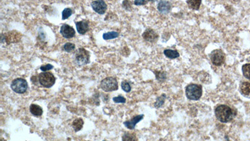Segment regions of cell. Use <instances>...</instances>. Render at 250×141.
<instances>
[{"label":"cell","instance_id":"d4e9b609","mask_svg":"<svg viewBox=\"0 0 250 141\" xmlns=\"http://www.w3.org/2000/svg\"><path fill=\"white\" fill-rule=\"evenodd\" d=\"M165 99H166V96H165L164 94L161 95L159 97H158L157 99H156V102L154 103V107L156 108H159V107H161L163 105Z\"/></svg>","mask_w":250,"mask_h":141},{"label":"cell","instance_id":"7402d4cb","mask_svg":"<svg viewBox=\"0 0 250 141\" xmlns=\"http://www.w3.org/2000/svg\"><path fill=\"white\" fill-rule=\"evenodd\" d=\"M242 72L245 77L250 80V63H247L243 65Z\"/></svg>","mask_w":250,"mask_h":141},{"label":"cell","instance_id":"e0dca14e","mask_svg":"<svg viewBox=\"0 0 250 141\" xmlns=\"http://www.w3.org/2000/svg\"><path fill=\"white\" fill-rule=\"evenodd\" d=\"M84 124V121L81 118H78L75 119L72 124V127L75 131V132L77 133L80 131L83 126Z\"/></svg>","mask_w":250,"mask_h":141},{"label":"cell","instance_id":"1f68e13d","mask_svg":"<svg viewBox=\"0 0 250 141\" xmlns=\"http://www.w3.org/2000/svg\"></svg>","mask_w":250,"mask_h":141},{"label":"cell","instance_id":"f1b7e54d","mask_svg":"<svg viewBox=\"0 0 250 141\" xmlns=\"http://www.w3.org/2000/svg\"><path fill=\"white\" fill-rule=\"evenodd\" d=\"M156 78L158 80H163L166 79V74L163 72H158L156 73Z\"/></svg>","mask_w":250,"mask_h":141},{"label":"cell","instance_id":"277c9868","mask_svg":"<svg viewBox=\"0 0 250 141\" xmlns=\"http://www.w3.org/2000/svg\"><path fill=\"white\" fill-rule=\"evenodd\" d=\"M100 87L103 90L107 92L117 90L118 89V81L115 77H107L101 82Z\"/></svg>","mask_w":250,"mask_h":141},{"label":"cell","instance_id":"ffe728a7","mask_svg":"<svg viewBox=\"0 0 250 141\" xmlns=\"http://www.w3.org/2000/svg\"><path fill=\"white\" fill-rule=\"evenodd\" d=\"M186 3L188 4L190 8L195 10H198L200 7L201 1H187Z\"/></svg>","mask_w":250,"mask_h":141},{"label":"cell","instance_id":"4dcf8cb0","mask_svg":"<svg viewBox=\"0 0 250 141\" xmlns=\"http://www.w3.org/2000/svg\"></svg>","mask_w":250,"mask_h":141},{"label":"cell","instance_id":"cb8c5ba5","mask_svg":"<svg viewBox=\"0 0 250 141\" xmlns=\"http://www.w3.org/2000/svg\"><path fill=\"white\" fill-rule=\"evenodd\" d=\"M72 14H73V11L71 8H66L64 9L62 12V19L65 20L68 19L69 17L71 16Z\"/></svg>","mask_w":250,"mask_h":141},{"label":"cell","instance_id":"4fadbf2b","mask_svg":"<svg viewBox=\"0 0 250 141\" xmlns=\"http://www.w3.org/2000/svg\"><path fill=\"white\" fill-rule=\"evenodd\" d=\"M143 117H144L143 114L136 116L132 119H131L129 121H125L123 124L126 128H128V129H130V130H133L134 129L136 124H138L139 121H141L143 119Z\"/></svg>","mask_w":250,"mask_h":141},{"label":"cell","instance_id":"ac0fdd59","mask_svg":"<svg viewBox=\"0 0 250 141\" xmlns=\"http://www.w3.org/2000/svg\"><path fill=\"white\" fill-rule=\"evenodd\" d=\"M164 54L166 57L171 58V59H174V58H178L180 57V53H178V51L174 50H171V49L164 50Z\"/></svg>","mask_w":250,"mask_h":141},{"label":"cell","instance_id":"9c48e42d","mask_svg":"<svg viewBox=\"0 0 250 141\" xmlns=\"http://www.w3.org/2000/svg\"><path fill=\"white\" fill-rule=\"evenodd\" d=\"M21 34L14 30L9 31L6 34H4V41L6 42L7 44H10L13 43L18 42L21 39Z\"/></svg>","mask_w":250,"mask_h":141},{"label":"cell","instance_id":"2e32d148","mask_svg":"<svg viewBox=\"0 0 250 141\" xmlns=\"http://www.w3.org/2000/svg\"><path fill=\"white\" fill-rule=\"evenodd\" d=\"M240 92L243 96L250 98V83L243 82L240 85Z\"/></svg>","mask_w":250,"mask_h":141},{"label":"cell","instance_id":"83f0119b","mask_svg":"<svg viewBox=\"0 0 250 141\" xmlns=\"http://www.w3.org/2000/svg\"><path fill=\"white\" fill-rule=\"evenodd\" d=\"M54 68V67L51 65V64H46L45 65H42L40 67V70L41 71H43V72H46L48 70H52Z\"/></svg>","mask_w":250,"mask_h":141},{"label":"cell","instance_id":"3957f363","mask_svg":"<svg viewBox=\"0 0 250 141\" xmlns=\"http://www.w3.org/2000/svg\"><path fill=\"white\" fill-rule=\"evenodd\" d=\"M90 55L88 50L83 48H80L75 53L74 61L79 66L87 65L90 62Z\"/></svg>","mask_w":250,"mask_h":141},{"label":"cell","instance_id":"484cf974","mask_svg":"<svg viewBox=\"0 0 250 141\" xmlns=\"http://www.w3.org/2000/svg\"><path fill=\"white\" fill-rule=\"evenodd\" d=\"M121 85H122V89L126 92H129L131 91V85H130V84H129L128 82L125 81H125H123L122 82Z\"/></svg>","mask_w":250,"mask_h":141},{"label":"cell","instance_id":"4316f807","mask_svg":"<svg viewBox=\"0 0 250 141\" xmlns=\"http://www.w3.org/2000/svg\"><path fill=\"white\" fill-rule=\"evenodd\" d=\"M113 100L114 101L115 103H117V104H119V103L124 104V103L126 102V99L124 97H123L122 95H119L118 97H113Z\"/></svg>","mask_w":250,"mask_h":141},{"label":"cell","instance_id":"44dd1931","mask_svg":"<svg viewBox=\"0 0 250 141\" xmlns=\"http://www.w3.org/2000/svg\"><path fill=\"white\" fill-rule=\"evenodd\" d=\"M122 141H137V138L134 134L126 133L122 136Z\"/></svg>","mask_w":250,"mask_h":141},{"label":"cell","instance_id":"7a4b0ae2","mask_svg":"<svg viewBox=\"0 0 250 141\" xmlns=\"http://www.w3.org/2000/svg\"><path fill=\"white\" fill-rule=\"evenodd\" d=\"M186 97L191 100H198L202 95V87L200 85L191 84L185 89Z\"/></svg>","mask_w":250,"mask_h":141},{"label":"cell","instance_id":"8992f818","mask_svg":"<svg viewBox=\"0 0 250 141\" xmlns=\"http://www.w3.org/2000/svg\"><path fill=\"white\" fill-rule=\"evenodd\" d=\"M28 85L26 80L17 78L13 80L11 84V88L14 92L19 94L25 93L28 89Z\"/></svg>","mask_w":250,"mask_h":141},{"label":"cell","instance_id":"f546056e","mask_svg":"<svg viewBox=\"0 0 250 141\" xmlns=\"http://www.w3.org/2000/svg\"><path fill=\"white\" fill-rule=\"evenodd\" d=\"M146 3H147V1H146L136 0V1H134V4L135 5H136V6H141V5H144V4H145Z\"/></svg>","mask_w":250,"mask_h":141},{"label":"cell","instance_id":"d6986e66","mask_svg":"<svg viewBox=\"0 0 250 141\" xmlns=\"http://www.w3.org/2000/svg\"><path fill=\"white\" fill-rule=\"evenodd\" d=\"M120 34L118 32L115 31H109L107 33H105L103 35V38L105 40H112L117 38L119 36Z\"/></svg>","mask_w":250,"mask_h":141},{"label":"cell","instance_id":"6da1fadb","mask_svg":"<svg viewBox=\"0 0 250 141\" xmlns=\"http://www.w3.org/2000/svg\"><path fill=\"white\" fill-rule=\"evenodd\" d=\"M216 119L223 123L232 121L236 116V112L226 105L218 106L215 111Z\"/></svg>","mask_w":250,"mask_h":141},{"label":"cell","instance_id":"52a82bcc","mask_svg":"<svg viewBox=\"0 0 250 141\" xmlns=\"http://www.w3.org/2000/svg\"><path fill=\"white\" fill-rule=\"evenodd\" d=\"M225 54L223 50L220 49L213 50L210 54L211 61L215 66L222 65L225 63Z\"/></svg>","mask_w":250,"mask_h":141},{"label":"cell","instance_id":"5b68a950","mask_svg":"<svg viewBox=\"0 0 250 141\" xmlns=\"http://www.w3.org/2000/svg\"><path fill=\"white\" fill-rule=\"evenodd\" d=\"M38 82L41 86L48 89L54 85L56 82V79L51 72H42L39 74Z\"/></svg>","mask_w":250,"mask_h":141},{"label":"cell","instance_id":"8fae6325","mask_svg":"<svg viewBox=\"0 0 250 141\" xmlns=\"http://www.w3.org/2000/svg\"><path fill=\"white\" fill-rule=\"evenodd\" d=\"M144 40L149 42H155L158 38V35L152 29L148 28L144 31L142 35Z\"/></svg>","mask_w":250,"mask_h":141},{"label":"cell","instance_id":"603a6c76","mask_svg":"<svg viewBox=\"0 0 250 141\" xmlns=\"http://www.w3.org/2000/svg\"><path fill=\"white\" fill-rule=\"evenodd\" d=\"M63 49L64 51L68 53H70L75 50V45L72 43H66L63 46Z\"/></svg>","mask_w":250,"mask_h":141},{"label":"cell","instance_id":"30bf717a","mask_svg":"<svg viewBox=\"0 0 250 141\" xmlns=\"http://www.w3.org/2000/svg\"><path fill=\"white\" fill-rule=\"evenodd\" d=\"M60 33L64 38L66 39H70L73 38L75 36L76 33L75 29L72 26L67 24H63L61 26Z\"/></svg>","mask_w":250,"mask_h":141},{"label":"cell","instance_id":"ba28073f","mask_svg":"<svg viewBox=\"0 0 250 141\" xmlns=\"http://www.w3.org/2000/svg\"><path fill=\"white\" fill-rule=\"evenodd\" d=\"M91 6L93 9L99 14H103L107 9V4L104 1H94L91 2Z\"/></svg>","mask_w":250,"mask_h":141},{"label":"cell","instance_id":"7c38bea8","mask_svg":"<svg viewBox=\"0 0 250 141\" xmlns=\"http://www.w3.org/2000/svg\"><path fill=\"white\" fill-rule=\"evenodd\" d=\"M76 30L80 35H85L89 30V22L87 20H82L75 22Z\"/></svg>","mask_w":250,"mask_h":141},{"label":"cell","instance_id":"9a60e30c","mask_svg":"<svg viewBox=\"0 0 250 141\" xmlns=\"http://www.w3.org/2000/svg\"><path fill=\"white\" fill-rule=\"evenodd\" d=\"M29 111L35 117H40L43 114L42 108L36 104H31L29 106Z\"/></svg>","mask_w":250,"mask_h":141},{"label":"cell","instance_id":"5bb4252c","mask_svg":"<svg viewBox=\"0 0 250 141\" xmlns=\"http://www.w3.org/2000/svg\"><path fill=\"white\" fill-rule=\"evenodd\" d=\"M158 11L163 14H167L169 12L171 8V4L169 1H161L158 4Z\"/></svg>","mask_w":250,"mask_h":141}]
</instances>
